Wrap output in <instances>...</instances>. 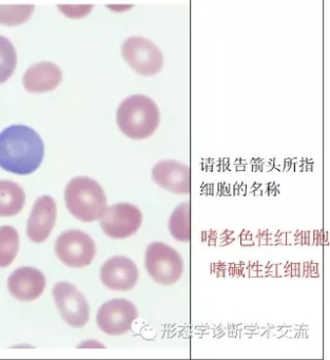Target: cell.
Masks as SVG:
<instances>
[{
  "instance_id": "4",
  "label": "cell",
  "mask_w": 330,
  "mask_h": 360,
  "mask_svg": "<svg viewBox=\"0 0 330 360\" xmlns=\"http://www.w3.org/2000/svg\"><path fill=\"white\" fill-rule=\"evenodd\" d=\"M145 264L151 278L161 285L176 283L184 271L182 256L173 248L163 242L149 244Z\"/></svg>"
},
{
  "instance_id": "2",
  "label": "cell",
  "mask_w": 330,
  "mask_h": 360,
  "mask_svg": "<svg viewBox=\"0 0 330 360\" xmlns=\"http://www.w3.org/2000/svg\"><path fill=\"white\" fill-rule=\"evenodd\" d=\"M117 122L126 136L140 141L150 138L157 131L161 115L154 101L136 94L121 103L117 109Z\"/></svg>"
},
{
  "instance_id": "1",
  "label": "cell",
  "mask_w": 330,
  "mask_h": 360,
  "mask_svg": "<svg viewBox=\"0 0 330 360\" xmlns=\"http://www.w3.org/2000/svg\"><path fill=\"white\" fill-rule=\"evenodd\" d=\"M45 158L39 134L25 125H13L0 134V168L20 176L33 174Z\"/></svg>"
},
{
  "instance_id": "20",
  "label": "cell",
  "mask_w": 330,
  "mask_h": 360,
  "mask_svg": "<svg viewBox=\"0 0 330 360\" xmlns=\"http://www.w3.org/2000/svg\"><path fill=\"white\" fill-rule=\"evenodd\" d=\"M60 11L64 14L66 18H72V20H81L86 18L91 13L94 9L93 5H60L58 6Z\"/></svg>"
},
{
  "instance_id": "6",
  "label": "cell",
  "mask_w": 330,
  "mask_h": 360,
  "mask_svg": "<svg viewBox=\"0 0 330 360\" xmlns=\"http://www.w3.org/2000/svg\"><path fill=\"white\" fill-rule=\"evenodd\" d=\"M121 56L132 70L144 77H153L163 69L161 50L142 37H129L121 48Z\"/></svg>"
},
{
  "instance_id": "14",
  "label": "cell",
  "mask_w": 330,
  "mask_h": 360,
  "mask_svg": "<svg viewBox=\"0 0 330 360\" xmlns=\"http://www.w3.org/2000/svg\"><path fill=\"white\" fill-rule=\"evenodd\" d=\"M62 81V72L58 65L41 62L33 65L25 73L22 84L31 94H46L53 91Z\"/></svg>"
},
{
  "instance_id": "8",
  "label": "cell",
  "mask_w": 330,
  "mask_h": 360,
  "mask_svg": "<svg viewBox=\"0 0 330 360\" xmlns=\"http://www.w3.org/2000/svg\"><path fill=\"white\" fill-rule=\"evenodd\" d=\"M138 317V309L131 301L117 298L109 300L100 307L96 322L105 334L119 336L131 330L132 324Z\"/></svg>"
},
{
  "instance_id": "13",
  "label": "cell",
  "mask_w": 330,
  "mask_h": 360,
  "mask_svg": "<svg viewBox=\"0 0 330 360\" xmlns=\"http://www.w3.org/2000/svg\"><path fill=\"white\" fill-rule=\"evenodd\" d=\"M10 294L20 301H33L39 298L46 288V277L34 267H20L8 279Z\"/></svg>"
},
{
  "instance_id": "11",
  "label": "cell",
  "mask_w": 330,
  "mask_h": 360,
  "mask_svg": "<svg viewBox=\"0 0 330 360\" xmlns=\"http://www.w3.org/2000/svg\"><path fill=\"white\" fill-rule=\"evenodd\" d=\"M152 180L161 188L176 195H189L191 191L190 168L174 160H163L155 164Z\"/></svg>"
},
{
  "instance_id": "3",
  "label": "cell",
  "mask_w": 330,
  "mask_h": 360,
  "mask_svg": "<svg viewBox=\"0 0 330 360\" xmlns=\"http://www.w3.org/2000/svg\"><path fill=\"white\" fill-rule=\"evenodd\" d=\"M65 202L70 214L83 222L100 220L107 210L104 189L88 176H77L67 184Z\"/></svg>"
},
{
  "instance_id": "18",
  "label": "cell",
  "mask_w": 330,
  "mask_h": 360,
  "mask_svg": "<svg viewBox=\"0 0 330 360\" xmlns=\"http://www.w3.org/2000/svg\"><path fill=\"white\" fill-rule=\"evenodd\" d=\"M33 5H0V25L16 27L25 24L32 18Z\"/></svg>"
},
{
  "instance_id": "19",
  "label": "cell",
  "mask_w": 330,
  "mask_h": 360,
  "mask_svg": "<svg viewBox=\"0 0 330 360\" xmlns=\"http://www.w3.org/2000/svg\"><path fill=\"white\" fill-rule=\"evenodd\" d=\"M18 66V53L13 44L0 35V84L6 83Z\"/></svg>"
},
{
  "instance_id": "21",
  "label": "cell",
  "mask_w": 330,
  "mask_h": 360,
  "mask_svg": "<svg viewBox=\"0 0 330 360\" xmlns=\"http://www.w3.org/2000/svg\"><path fill=\"white\" fill-rule=\"evenodd\" d=\"M109 9L112 10V11L115 12H125L127 10L131 9L133 8V6H107Z\"/></svg>"
},
{
  "instance_id": "9",
  "label": "cell",
  "mask_w": 330,
  "mask_h": 360,
  "mask_svg": "<svg viewBox=\"0 0 330 360\" xmlns=\"http://www.w3.org/2000/svg\"><path fill=\"white\" fill-rule=\"evenodd\" d=\"M53 297L62 319L69 326L79 328L88 323L89 303L74 284L60 282L54 286Z\"/></svg>"
},
{
  "instance_id": "7",
  "label": "cell",
  "mask_w": 330,
  "mask_h": 360,
  "mask_svg": "<svg viewBox=\"0 0 330 360\" xmlns=\"http://www.w3.org/2000/svg\"><path fill=\"white\" fill-rule=\"evenodd\" d=\"M143 214L133 204L117 203L107 206L106 212L100 219V225L105 235L112 239L131 237L142 226Z\"/></svg>"
},
{
  "instance_id": "12",
  "label": "cell",
  "mask_w": 330,
  "mask_h": 360,
  "mask_svg": "<svg viewBox=\"0 0 330 360\" xmlns=\"http://www.w3.org/2000/svg\"><path fill=\"white\" fill-rule=\"evenodd\" d=\"M58 208L53 198L43 195L33 205L27 224V235L34 243H43L49 238L55 225Z\"/></svg>"
},
{
  "instance_id": "16",
  "label": "cell",
  "mask_w": 330,
  "mask_h": 360,
  "mask_svg": "<svg viewBox=\"0 0 330 360\" xmlns=\"http://www.w3.org/2000/svg\"><path fill=\"white\" fill-rule=\"evenodd\" d=\"M169 231L172 237L180 242H190V204L180 203L172 212L169 220Z\"/></svg>"
},
{
  "instance_id": "5",
  "label": "cell",
  "mask_w": 330,
  "mask_h": 360,
  "mask_svg": "<svg viewBox=\"0 0 330 360\" xmlns=\"http://www.w3.org/2000/svg\"><path fill=\"white\" fill-rule=\"evenodd\" d=\"M55 254L67 266L83 269L95 258V242L88 233L70 229L60 233L56 240Z\"/></svg>"
},
{
  "instance_id": "17",
  "label": "cell",
  "mask_w": 330,
  "mask_h": 360,
  "mask_svg": "<svg viewBox=\"0 0 330 360\" xmlns=\"http://www.w3.org/2000/svg\"><path fill=\"white\" fill-rule=\"evenodd\" d=\"M20 250V235L12 226L0 227V267L13 263Z\"/></svg>"
},
{
  "instance_id": "15",
  "label": "cell",
  "mask_w": 330,
  "mask_h": 360,
  "mask_svg": "<svg viewBox=\"0 0 330 360\" xmlns=\"http://www.w3.org/2000/svg\"><path fill=\"white\" fill-rule=\"evenodd\" d=\"M26 202V193L13 181H0V217H14L22 212Z\"/></svg>"
},
{
  "instance_id": "10",
  "label": "cell",
  "mask_w": 330,
  "mask_h": 360,
  "mask_svg": "<svg viewBox=\"0 0 330 360\" xmlns=\"http://www.w3.org/2000/svg\"><path fill=\"white\" fill-rule=\"evenodd\" d=\"M100 279L110 290L127 292L138 283V269L127 257H112L100 267Z\"/></svg>"
}]
</instances>
